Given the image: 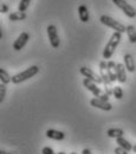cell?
Returning a JSON list of instances; mask_svg holds the SVG:
<instances>
[{
  "label": "cell",
  "mask_w": 136,
  "mask_h": 154,
  "mask_svg": "<svg viewBox=\"0 0 136 154\" xmlns=\"http://www.w3.org/2000/svg\"><path fill=\"white\" fill-rule=\"evenodd\" d=\"M0 154H12V153H8V152H5V151H1Z\"/></svg>",
  "instance_id": "27"
},
{
  "label": "cell",
  "mask_w": 136,
  "mask_h": 154,
  "mask_svg": "<svg viewBox=\"0 0 136 154\" xmlns=\"http://www.w3.org/2000/svg\"><path fill=\"white\" fill-rule=\"evenodd\" d=\"M29 39H30V35H29L27 32H23V33H20V36L16 39L14 43H13V49H14L16 51H20V50L27 44Z\"/></svg>",
  "instance_id": "9"
},
{
  "label": "cell",
  "mask_w": 136,
  "mask_h": 154,
  "mask_svg": "<svg viewBox=\"0 0 136 154\" xmlns=\"http://www.w3.org/2000/svg\"><path fill=\"white\" fill-rule=\"evenodd\" d=\"M45 134L49 139L57 140V141H62V140L65 139V134L63 132H60V131H56V129H47Z\"/></svg>",
  "instance_id": "11"
},
{
  "label": "cell",
  "mask_w": 136,
  "mask_h": 154,
  "mask_svg": "<svg viewBox=\"0 0 136 154\" xmlns=\"http://www.w3.org/2000/svg\"><path fill=\"white\" fill-rule=\"evenodd\" d=\"M127 35H128V38L129 42L135 44L136 43V29L134 27V25H128L127 26Z\"/></svg>",
  "instance_id": "18"
},
{
  "label": "cell",
  "mask_w": 136,
  "mask_h": 154,
  "mask_svg": "<svg viewBox=\"0 0 136 154\" xmlns=\"http://www.w3.org/2000/svg\"><path fill=\"white\" fill-rule=\"evenodd\" d=\"M5 96H6V84L0 83V103L4 101Z\"/></svg>",
  "instance_id": "22"
},
{
  "label": "cell",
  "mask_w": 136,
  "mask_h": 154,
  "mask_svg": "<svg viewBox=\"0 0 136 154\" xmlns=\"http://www.w3.org/2000/svg\"><path fill=\"white\" fill-rule=\"evenodd\" d=\"M0 82L4 84H8L10 82H12V77L8 75V72L4 69H0Z\"/></svg>",
  "instance_id": "19"
},
{
  "label": "cell",
  "mask_w": 136,
  "mask_h": 154,
  "mask_svg": "<svg viewBox=\"0 0 136 154\" xmlns=\"http://www.w3.org/2000/svg\"><path fill=\"white\" fill-rule=\"evenodd\" d=\"M83 85H84L89 91H91L92 95L95 97H101V95L104 93V91H102L97 87V83H95V82H92V81H90V79H88V78H84Z\"/></svg>",
  "instance_id": "7"
},
{
  "label": "cell",
  "mask_w": 136,
  "mask_h": 154,
  "mask_svg": "<svg viewBox=\"0 0 136 154\" xmlns=\"http://www.w3.org/2000/svg\"><path fill=\"white\" fill-rule=\"evenodd\" d=\"M107 135L109 137H114V139H118V137H122L124 135V131L121 129V128H110L108 129Z\"/></svg>",
  "instance_id": "16"
},
{
  "label": "cell",
  "mask_w": 136,
  "mask_h": 154,
  "mask_svg": "<svg viewBox=\"0 0 136 154\" xmlns=\"http://www.w3.org/2000/svg\"><path fill=\"white\" fill-rule=\"evenodd\" d=\"M8 11V6L6 4H1V13H7Z\"/></svg>",
  "instance_id": "25"
},
{
  "label": "cell",
  "mask_w": 136,
  "mask_h": 154,
  "mask_svg": "<svg viewBox=\"0 0 136 154\" xmlns=\"http://www.w3.org/2000/svg\"><path fill=\"white\" fill-rule=\"evenodd\" d=\"M82 154H91V151H90L89 148H84V149L82 151Z\"/></svg>",
  "instance_id": "26"
},
{
  "label": "cell",
  "mask_w": 136,
  "mask_h": 154,
  "mask_svg": "<svg viewBox=\"0 0 136 154\" xmlns=\"http://www.w3.org/2000/svg\"><path fill=\"white\" fill-rule=\"evenodd\" d=\"M90 104L95 108H98V109H102V110H105V112H109L113 109V104L110 102H107V101H103L98 97H95L90 101Z\"/></svg>",
  "instance_id": "8"
},
{
  "label": "cell",
  "mask_w": 136,
  "mask_h": 154,
  "mask_svg": "<svg viewBox=\"0 0 136 154\" xmlns=\"http://www.w3.org/2000/svg\"><path fill=\"white\" fill-rule=\"evenodd\" d=\"M125 66L121 63H117L116 68V74H117V81L119 83H124L127 81V75H125Z\"/></svg>",
  "instance_id": "13"
},
{
  "label": "cell",
  "mask_w": 136,
  "mask_h": 154,
  "mask_svg": "<svg viewBox=\"0 0 136 154\" xmlns=\"http://www.w3.org/2000/svg\"><path fill=\"white\" fill-rule=\"evenodd\" d=\"M113 2L116 5L118 8H121V11L128 17V18H134L136 16V11L135 8L128 4L125 0H113Z\"/></svg>",
  "instance_id": "4"
},
{
  "label": "cell",
  "mask_w": 136,
  "mask_h": 154,
  "mask_svg": "<svg viewBox=\"0 0 136 154\" xmlns=\"http://www.w3.org/2000/svg\"><path fill=\"white\" fill-rule=\"evenodd\" d=\"M78 16H79L80 21H83V23L89 21V11H88V7L85 5H80L78 7Z\"/></svg>",
  "instance_id": "14"
},
{
  "label": "cell",
  "mask_w": 136,
  "mask_h": 154,
  "mask_svg": "<svg viewBox=\"0 0 136 154\" xmlns=\"http://www.w3.org/2000/svg\"><path fill=\"white\" fill-rule=\"evenodd\" d=\"M116 68L117 63H115L114 60H109L108 62V69H107V74L110 78L111 82L117 81V74H116Z\"/></svg>",
  "instance_id": "10"
},
{
  "label": "cell",
  "mask_w": 136,
  "mask_h": 154,
  "mask_svg": "<svg viewBox=\"0 0 136 154\" xmlns=\"http://www.w3.org/2000/svg\"><path fill=\"white\" fill-rule=\"evenodd\" d=\"M58 154H66V153H64V152H59Z\"/></svg>",
  "instance_id": "29"
},
{
  "label": "cell",
  "mask_w": 136,
  "mask_h": 154,
  "mask_svg": "<svg viewBox=\"0 0 136 154\" xmlns=\"http://www.w3.org/2000/svg\"><path fill=\"white\" fill-rule=\"evenodd\" d=\"M121 39H122V33L115 31L111 35V37L108 40V43H107V45H105V48L103 50V58H105V59L111 58V56L114 55V52L116 50V48L119 44V42H121Z\"/></svg>",
  "instance_id": "1"
},
{
  "label": "cell",
  "mask_w": 136,
  "mask_h": 154,
  "mask_svg": "<svg viewBox=\"0 0 136 154\" xmlns=\"http://www.w3.org/2000/svg\"><path fill=\"white\" fill-rule=\"evenodd\" d=\"M47 36H49V40H50L51 46L53 49H58L59 44H60V39H59L57 27L55 25H49L47 26Z\"/></svg>",
  "instance_id": "5"
},
{
  "label": "cell",
  "mask_w": 136,
  "mask_h": 154,
  "mask_svg": "<svg viewBox=\"0 0 136 154\" xmlns=\"http://www.w3.org/2000/svg\"><path fill=\"white\" fill-rule=\"evenodd\" d=\"M70 154H77V153H75V152H72V153H70Z\"/></svg>",
  "instance_id": "30"
},
{
  "label": "cell",
  "mask_w": 136,
  "mask_h": 154,
  "mask_svg": "<svg viewBox=\"0 0 136 154\" xmlns=\"http://www.w3.org/2000/svg\"><path fill=\"white\" fill-rule=\"evenodd\" d=\"M38 72H39V66H37V65H32V66L27 68L26 70H24V71H21V72H19V74L12 76V83H14V84H19V83H21V82H25V81L30 79L31 77L36 76Z\"/></svg>",
  "instance_id": "2"
},
{
  "label": "cell",
  "mask_w": 136,
  "mask_h": 154,
  "mask_svg": "<svg viewBox=\"0 0 136 154\" xmlns=\"http://www.w3.org/2000/svg\"><path fill=\"white\" fill-rule=\"evenodd\" d=\"M133 151H134V153H136V145L134 146V147H133Z\"/></svg>",
  "instance_id": "28"
},
{
  "label": "cell",
  "mask_w": 136,
  "mask_h": 154,
  "mask_svg": "<svg viewBox=\"0 0 136 154\" xmlns=\"http://www.w3.org/2000/svg\"><path fill=\"white\" fill-rule=\"evenodd\" d=\"M8 19L11 21H19V20L26 19V13L25 12H21V11H17V12H13L8 16Z\"/></svg>",
  "instance_id": "17"
},
{
  "label": "cell",
  "mask_w": 136,
  "mask_h": 154,
  "mask_svg": "<svg viewBox=\"0 0 136 154\" xmlns=\"http://www.w3.org/2000/svg\"><path fill=\"white\" fill-rule=\"evenodd\" d=\"M79 72L83 75V76L85 77V78H88V79H90V81H92V82H95V83H97V84H101V83H103V81H102V77L97 75L95 71H92L90 68H86V66H82L80 69H79Z\"/></svg>",
  "instance_id": "6"
},
{
  "label": "cell",
  "mask_w": 136,
  "mask_h": 154,
  "mask_svg": "<svg viewBox=\"0 0 136 154\" xmlns=\"http://www.w3.org/2000/svg\"><path fill=\"white\" fill-rule=\"evenodd\" d=\"M30 2H31V0H20L19 6H18V11L25 12L27 10V7L30 6Z\"/></svg>",
  "instance_id": "20"
},
{
  "label": "cell",
  "mask_w": 136,
  "mask_h": 154,
  "mask_svg": "<svg viewBox=\"0 0 136 154\" xmlns=\"http://www.w3.org/2000/svg\"><path fill=\"white\" fill-rule=\"evenodd\" d=\"M41 153L43 154H56L51 147H44V148L41 149Z\"/></svg>",
  "instance_id": "23"
},
{
  "label": "cell",
  "mask_w": 136,
  "mask_h": 154,
  "mask_svg": "<svg viewBox=\"0 0 136 154\" xmlns=\"http://www.w3.org/2000/svg\"><path fill=\"white\" fill-rule=\"evenodd\" d=\"M124 66L125 69L129 71V72H134L135 71V63H134V57L130 55V54H127L124 55Z\"/></svg>",
  "instance_id": "12"
},
{
  "label": "cell",
  "mask_w": 136,
  "mask_h": 154,
  "mask_svg": "<svg viewBox=\"0 0 136 154\" xmlns=\"http://www.w3.org/2000/svg\"><path fill=\"white\" fill-rule=\"evenodd\" d=\"M116 143L121 147V148H123V149H125L127 152H130V151H133V145L128 141V140H125L123 136L122 137H118V139H116Z\"/></svg>",
  "instance_id": "15"
},
{
  "label": "cell",
  "mask_w": 136,
  "mask_h": 154,
  "mask_svg": "<svg viewBox=\"0 0 136 154\" xmlns=\"http://www.w3.org/2000/svg\"><path fill=\"white\" fill-rule=\"evenodd\" d=\"M101 23H102L103 25H105V26H108V27H110V29L117 31V32H121V33L127 32V26H124L123 24H121V23L117 21V20L113 19V18L109 17V16L103 14V16L101 17Z\"/></svg>",
  "instance_id": "3"
},
{
  "label": "cell",
  "mask_w": 136,
  "mask_h": 154,
  "mask_svg": "<svg viewBox=\"0 0 136 154\" xmlns=\"http://www.w3.org/2000/svg\"><path fill=\"white\" fill-rule=\"evenodd\" d=\"M114 153L115 154H128V152L125 151V149H123V148H121L119 146L115 148V151H114Z\"/></svg>",
  "instance_id": "24"
},
{
  "label": "cell",
  "mask_w": 136,
  "mask_h": 154,
  "mask_svg": "<svg viewBox=\"0 0 136 154\" xmlns=\"http://www.w3.org/2000/svg\"><path fill=\"white\" fill-rule=\"evenodd\" d=\"M114 97L116 98V100H121L123 95H124V93H123V90H122V88L121 87H115L114 88Z\"/></svg>",
  "instance_id": "21"
}]
</instances>
